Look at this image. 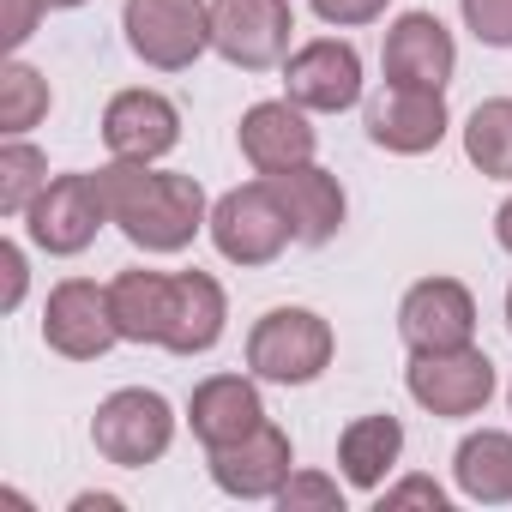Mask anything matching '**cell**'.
<instances>
[{"label":"cell","instance_id":"17","mask_svg":"<svg viewBox=\"0 0 512 512\" xmlns=\"http://www.w3.org/2000/svg\"><path fill=\"white\" fill-rule=\"evenodd\" d=\"M260 422H272L260 398V374H205L187 398V428L205 452L247 440Z\"/></svg>","mask_w":512,"mask_h":512},{"label":"cell","instance_id":"19","mask_svg":"<svg viewBox=\"0 0 512 512\" xmlns=\"http://www.w3.org/2000/svg\"><path fill=\"white\" fill-rule=\"evenodd\" d=\"M266 181H272V193L284 199V211H290L302 247H326V241L344 229V217H350V193H344V181H338L332 169H320V163H296V169L266 175Z\"/></svg>","mask_w":512,"mask_h":512},{"label":"cell","instance_id":"36","mask_svg":"<svg viewBox=\"0 0 512 512\" xmlns=\"http://www.w3.org/2000/svg\"><path fill=\"white\" fill-rule=\"evenodd\" d=\"M506 404H512V386H506Z\"/></svg>","mask_w":512,"mask_h":512},{"label":"cell","instance_id":"28","mask_svg":"<svg viewBox=\"0 0 512 512\" xmlns=\"http://www.w3.org/2000/svg\"><path fill=\"white\" fill-rule=\"evenodd\" d=\"M49 13H55L49 0H0V49L19 55V49L37 37V25H43Z\"/></svg>","mask_w":512,"mask_h":512},{"label":"cell","instance_id":"4","mask_svg":"<svg viewBox=\"0 0 512 512\" xmlns=\"http://www.w3.org/2000/svg\"><path fill=\"white\" fill-rule=\"evenodd\" d=\"M91 446L115 470H145L175 446V410L151 386H121L97 404L91 416Z\"/></svg>","mask_w":512,"mask_h":512},{"label":"cell","instance_id":"33","mask_svg":"<svg viewBox=\"0 0 512 512\" xmlns=\"http://www.w3.org/2000/svg\"><path fill=\"white\" fill-rule=\"evenodd\" d=\"M494 241L512 253V193H506V199H500V211H494Z\"/></svg>","mask_w":512,"mask_h":512},{"label":"cell","instance_id":"13","mask_svg":"<svg viewBox=\"0 0 512 512\" xmlns=\"http://www.w3.org/2000/svg\"><path fill=\"white\" fill-rule=\"evenodd\" d=\"M103 145L121 163H163L181 145V109H175V97H163L151 85L115 91L109 109H103Z\"/></svg>","mask_w":512,"mask_h":512},{"label":"cell","instance_id":"10","mask_svg":"<svg viewBox=\"0 0 512 512\" xmlns=\"http://www.w3.org/2000/svg\"><path fill=\"white\" fill-rule=\"evenodd\" d=\"M284 97L308 115H344L362 103V55L344 37H314L284 61Z\"/></svg>","mask_w":512,"mask_h":512},{"label":"cell","instance_id":"5","mask_svg":"<svg viewBox=\"0 0 512 512\" xmlns=\"http://www.w3.org/2000/svg\"><path fill=\"white\" fill-rule=\"evenodd\" d=\"M121 31L151 73H187L211 49V0H127Z\"/></svg>","mask_w":512,"mask_h":512},{"label":"cell","instance_id":"9","mask_svg":"<svg viewBox=\"0 0 512 512\" xmlns=\"http://www.w3.org/2000/svg\"><path fill=\"white\" fill-rule=\"evenodd\" d=\"M43 344L67 362H97L121 344V326H115V302H109V284H91V278H61L43 302Z\"/></svg>","mask_w":512,"mask_h":512},{"label":"cell","instance_id":"7","mask_svg":"<svg viewBox=\"0 0 512 512\" xmlns=\"http://www.w3.org/2000/svg\"><path fill=\"white\" fill-rule=\"evenodd\" d=\"M296 7L290 0H211V55L241 73H272L290 61Z\"/></svg>","mask_w":512,"mask_h":512},{"label":"cell","instance_id":"23","mask_svg":"<svg viewBox=\"0 0 512 512\" xmlns=\"http://www.w3.org/2000/svg\"><path fill=\"white\" fill-rule=\"evenodd\" d=\"M464 157L488 181H512V97H482L464 121Z\"/></svg>","mask_w":512,"mask_h":512},{"label":"cell","instance_id":"16","mask_svg":"<svg viewBox=\"0 0 512 512\" xmlns=\"http://www.w3.org/2000/svg\"><path fill=\"white\" fill-rule=\"evenodd\" d=\"M386 85H422V91H446L458 73V43L434 13H398L386 25V49H380Z\"/></svg>","mask_w":512,"mask_h":512},{"label":"cell","instance_id":"34","mask_svg":"<svg viewBox=\"0 0 512 512\" xmlns=\"http://www.w3.org/2000/svg\"><path fill=\"white\" fill-rule=\"evenodd\" d=\"M49 7L55 13H73V7H91V0H49Z\"/></svg>","mask_w":512,"mask_h":512},{"label":"cell","instance_id":"27","mask_svg":"<svg viewBox=\"0 0 512 512\" xmlns=\"http://www.w3.org/2000/svg\"><path fill=\"white\" fill-rule=\"evenodd\" d=\"M458 13L482 49H512V0H458Z\"/></svg>","mask_w":512,"mask_h":512},{"label":"cell","instance_id":"11","mask_svg":"<svg viewBox=\"0 0 512 512\" xmlns=\"http://www.w3.org/2000/svg\"><path fill=\"white\" fill-rule=\"evenodd\" d=\"M362 127H368V139H374L380 151H392V157H428V151L446 139V127H452L446 91L380 85V91L368 97V109H362Z\"/></svg>","mask_w":512,"mask_h":512},{"label":"cell","instance_id":"2","mask_svg":"<svg viewBox=\"0 0 512 512\" xmlns=\"http://www.w3.org/2000/svg\"><path fill=\"white\" fill-rule=\"evenodd\" d=\"M338 356V332L314 308H266L247 332V374L266 386H314Z\"/></svg>","mask_w":512,"mask_h":512},{"label":"cell","instance_id":"20","mask_svg":"<svg viewBox=\"0 0 512 512\" xmlns=\"http://www.w3.org/2000/svg\"><path fill=\"white\" fill-rule=\"evenodd\" d=\"M404 458V422L374 410V416H356L344 434H338V476L356 488V494H380L386 476L398 470Z\"/></svg>","mask_w":512,"mask_h":512},{"label":"cell","instance_id":"29","mask_svg":"<svg viewBox=\"0 0 512 512\" xmlns=\"http://www.w3.org/2000/svg\"><path fill=\"white\" fill-rule=\"evenodd\" d=\"M410 506H422V512H446V488H440L434 476H398V482L380 488V512H410Z\"/></svg>","mask_w":512,"mask_h":512},{"label":"cell","instance_id":"24","mask_svg":"<svg viewBox=\"0 0 512 512\" xmlns=\"http://www.w3.org/2000/svg\"><path fill=\"white\" fill-rule=\"evenodd\" d=\"M55 109V91L37 67H25L19 55H7V67H0V133L7 139H25L31 127H43Z\"/></svg>","mask_w":512,"mask_h":512},{"label":"cell","instance_id":"8","mask_svg":"<svg viewBox=\"0 0 512 512\" xmlns=\"http://www.w3.org/2000/svg\"><path fill=\"white\" fill-rule=\"evenodd\" d=\"M404 392L440 416V422H464V416H482L488 398H494V362L476 350V344H458V350H422L410 356L404 368Z\"/></svg>","mask_w":512,"mask_h":512},{"label":"cell","instance_id":"18","mask_svg":"<svg viewBox=\"0 0 512 512\" xmlns=\"http://www.w3.org/2000/svg\"><path fill=\"white\" fill-rule=\"evenodd\" d=\"M229 326V296L211 272H169V326L163 350L169 356H205L223 344Z\"/></svg>","mask_w":512,"mask_h":512},{"label":"cell","instance_id":"15","mask_svg":"<svg viewBox=\"0 0 512 512\" xmlns=\"http://www.w3.org/2000/svg\"><path fill=\"white\" fill-rule=\"evenodd\" d=\"M205 470L229 500H278V488L296 470V446H290V434L278 422H260L247 440L205 452Z\"/></svg>","mask_w":512,"mask_h":512},{"label":"cell","instance_id":"32","mask_svg":"<svg viewBox=\"0 0 512 512\" xmlns=\"http://www.w3.org/2000/svg\"><path fill=\"white\" fill-rule=\"evenodd\" d=\"M67 512H121V494H73Z\"/></svg>","mask_w":512,"mask_h":512},{"label":"cell","instance_id":"6","mask_svg":"<svg viewBox=\"0 0 512 512\" xmlns=\"http://www.w3.org/2000/svg\"><path fill=\"white\" fill-rule=\"evenodd\" d=\"M31 247L55 253V260H73V253H85L97 241V229L109 223V199H103V175H85V169H67L55 175L37 205L19 217Z\"/></svg>","mask_w":512,"mask_h":512},{"label":"cell","instance_id":"3","mask_svg":"<svg viewBox=\"0 0 512 512\" xmlns=\"http://www.w3.org/2000/svg\"><path fill=\"white\" fill-rule=\"evenodd\" d=\"M211 247L223 253L229 266H272L278 253L296 241V223L284 211V199L272 193V181H241L229 193L211 199Z\"/></svg>","mask_w":512,"mask_h":512},{"label":"cell","instance_id":"30","mask_svg":"<svg viewBox=\"0 0 512 512\" xmlns=\"http://www.w3.org/2000/svg\"><path fill=\"white\" fill-rule=\"evenodd\" d=\"M308 7H314V19L332 25V31H362V25L386 19L392 0H308Z\"/></svg>","mask_w":512,"mask_h":512},{"label":"cell","instance_id":"12","mask_svg":"<svg viewBox=\"0 0 512 512\" xmlns=\"http://www.w3.org/2000/svg\"><path fill=\"white\" fill-rule=\"evenodd\" d=\"M398 338L410 356L476 344V296L458 278H416L398 302Z\"/></svg>","mask_w":512,"mask_h":512},{"label":"cell","instance_id":"22","mask_svg":"<svg viewBox=\"0 0 512 512\" xmlns=\"http://www.w3.org/2000/svg\"><path fill=\"white\" fill-rule=\"evenodd\" d=\"M109 302H115V326H121V344H157L163 350V326H169V272H121L109 284Z\"/></svg>","mask_w":512,"mask_h":512},{"label":"cell","instance_id":"35","mask_svg":"<svg viewBox=\"0 0 512 512\" xmlns=\"http://www.w3.org/2000/svg\"><path fill=\"white\" fill-rule=\"evenodd\" d=\"M506 332H512V290H506Z\"/></svg>","mask_w":512,"mask_h":512},{"label":"cell","instance_id":"21","mask_svg":"<svg viewBox=\"0 0 512 512\" xmlns=\"http://www.w3.org/2000/svg\"><path fill=\"white\" fill-rule=\"evenodd\" d=\"M452 482L476 506H512V434L506 428H470L452 452Z\"/></svg>","mask_w":512,"mask_h":512},{"label":"cell","instance_id":"25","mask_svg":"<svg viewBox=\"0 0 512 512\" xmlns=\"http://www.w3.org/2000/svg\"><path fill=\"white\" fill-rule=\"evenodd\" d=\"M49 181H55L49 157L31 139H7V145H0V217H25Z\"/></svg>","mask_w":512,"mask_h":512},{"label":"cell","instance_id":"1","mask_svg":"<svg viewBox=\"0 0 512 512\" xmlns=\"http://www.w3.org/2000/svg\"><path fill=\"white\" fill-rule=\"evenodd\" d=\"M97 175H103L109 223L139 253H181L211 223V199L193 175H175V169H157V163H121V157Z\"/></svg>","mask_w":512,"mask_h":512},{"label":"cell","instance_id":"14","mask_svg":"<svg viewBox=\"0 0 512 512\" xmlns=\"http://www.w3.org/2000/svg\"><path fill=\"white\" fill-rule=\"evenodd\" d=\"M235 145H241V157H247L253 175H284V169H296V163H314V151H320V127L308 121L302 103H290V97H266V103H253V109L241 115Z\"/></svg>","mask_w":512,"mask_h":512},{"label":"cell","instance_id":"31","mask_svg":"<svg viewBox=\"0 0 512 512\" xmlns=\"http://www.w3.org/2000/svg\"><path fill=\"white\" fill-rule=\"evenodd\" d=\"M0 314H19L25 290H31V266H25V247L19 241H0Z\"/></svg>","mask_w":512,"mask_h":512},{"label":"cell","instance_id":"26","mask_svg":"<svg viewBox=\"0 0 512 512\" xmlns=\"http://www.w3.org/2000/svg\"><path fill=\"white\" fill-rule=\"evenodd\" d=\"M284 512H344V488L326 470H290V482L278 488Z\"/></svg>","mask_w":512,"mask_h":512}]
</instances>
